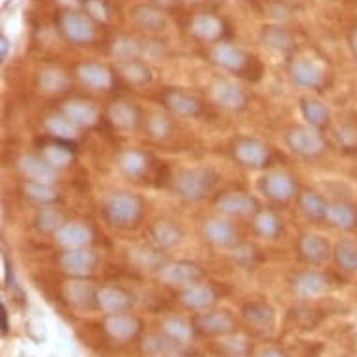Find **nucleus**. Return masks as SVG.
I'll return each mask as SVG.
<instances>
[{
    "mask_svg": "<svg viewBox=\"0 0 357 357\" xmlns=\"http://www.w3.org/2000/svg\"><path fill=\"white\" fill-rule=\"evenodd\" d=\"M211 98L217 105L229 111H243L249 103V94L241 84L229 79H219L211 86Z\"/></svg>",
    "mask_w": 357,
    "mask_h": 357,
    "instance_id": "nucleus-9",
    "label": "nucleus"
},
{
    "mask_svg": "<svg viewBox=\"0 0 357 357\" xmlns=\"http://www.w3.org/2000/svg\"><path fill=\"white\" fill-rule=\"evenodd\" d=\"M129 260L131 264H135L142 270H155L159 271V268L163 266V252H161V247L158 245H135L129 249Z\"/></svg>",
    "mask_w": 357,
    "mask_h": 357,
    "instance_id": "nucleus-35",
    "label": "nucleus"
},
{
    "mask_svg": "<svg viewBox=\"0 0 357 357\" xmlns=\"http://www.w3.org/2000/svg\"><path fill=\"white\" fill-rule=\"evenodd\" d=\"M111 54L116 59V62H123V60L139 59L142 54V41L131 38V36H116L111 41Z\"/></svg>",
    "mask_w": 357,
    "mask_h": 357,
    "instance_id": "nucleus-39",
    "label": "nucleus"
},
{
    "mask_svg": "<svg viewBox=\"0 0 357 357\" xmlns=\"http://www.w3.org/2000/svg\"><path fill=\"white\" fill-rule=\"evenodd\" d=\"M118 167L128 176H142L148 169V155L141 150L128 148L118 155Z\"/></svg>",
    "mask_w": 357,
    "mask_h": 357,
    "instance_id": "nucleus-41",
    "label": "nucleus"
},
{
    "mask_svg": "<svg viewBox=\"0 0 357 357\" xmlns=\"http://www.w3.org/2000/svg\"><path fill=\"white\" fill-rule=\"evenodd\" d=\"M288 75L298 86L314 90L322 86L326 81V68L318 59L301 54L288 64Z\"/></svg>",
    "mask_w": 357,
    "mask_h": 357,
    "instance_id": "nucleus-5",
    "label": "nucleus"
},
{
    "mask_svg": "<svg viewBox=\"0 0 357 357\" xmlns=\"http://www.w3.org/2000/svg\"><path fill=\"white\" fill-rule=\"evenodd\" d=\"M258 357H287V354L281 350H275V348H270V350H264Z\"/></svg>",
    "mask_w": 357,
    "mask_h": 357,
    "instance_id": "nucleus-59",
    "label": "nucleus"
},
{
    "mask_svg": "<svg viewBox=\"0 0 357 357\" xmlns=\"http://www.w3.org/2000/svg\"><path fill=\"white\" fill-rule=\"evenodd\" d=\"M129 17L133 19L137 26H141L146 32H161L167 29V15L158 6L148 4V2H139L135 6H131Z\"/></svg>",
    "mask_w": 357,
    "mask_h": 357,
    "instance_id": "nucleus-16",
    "label": "nucleus"
},
{
    "mask_svg": "<svg viewBox=\"0 0 357 357\" xmlns=\"http://www.w3.org/2000/svg\"><path fill=\"white\" fill-rule=\"evenodd\" d=\"M19 169L23 172L29 180H34V182H45L53 183L56 180V174L59 170L51 167V165L41 158V155H36V153H26V155H21L19 158Z\"/></svg>",
    "mask_w": 357,
    "mask_h": 357,
    "instance_id": "nucleus-19",
    "label": "nucleus"
},
{
    "mask_svg": "<svg viewBox=\"0 0 357 357\" xmlns=\"http://www.w3.org/2000/svg\"><path fill=\"white\" fill-rule=\"evenodd\" d=\"M335 264L346 273H357V241L340 240L333 249Z\"/></svg>",
    "mask_w": 357,
    "mask_h": 357,
    "instance_id": "nucleus-40",
    "label": "nucleus"
},
{
    "mask_svg": "<svg viewBox=\"0 0 357 357\" xmlns=\"http://www.w3.org/2000/svg\"><path fill=\"white\" fill-rule=\"evenodd\" d=\"M195 328L208 335H227L234 329V318L222 310H210L195 317Z\"/></svg>",
    "mask_w": 357,
    "mask_h": 357,
    "instance_id": "nucleus-22",
    "label": "nucleus"
},
{
    "mask_svg": "<svg viewBox=\"0 0 357 357\" xmlns=\"http://www.w3.org/2000/svg\"><path fill=\"white\" fill-rule=\"evenodd\" d=\"M189 32L202 41H217L225 32V23L213 13H197L189 21Z\"/></svg>",
    "mask_w": 357,
    "mask_h": 357,
    "instance_id": "nucleus-20",
    "label": "nucleus"
},
{
    "mask_svg": "<svg viewBox=\"0 0 357 357\" xmlns=\"http://www.w3.org/2000/svg\"><path fill=\"white\" fill-rule=\"evenodd\" d=\"M284 2H288V4H292V2H296V0H284Z\"/></svg>",
    "mask_w": 357,
    "mask_h": 357,
    "instance_id": "nucleus-63",
    "label": "nucleus"
},
{
    "mask_svg": "<svg viewBox=\"0 0 357 357\" xmlns=\"http://www.w3.org/2000/svg\"><path fill=\"white\" fill-rule=\"evenodd\" d=\"M202 234H204V238L210 243L222 247L234 245L236 240H238V232H236L234 225L229 219L219 215L204 219V222H202Z\"/></svg>",
    "mask_w": 357,
    "mask_h": 357,
    "instance_id": "nucleus-15",
    "label": "nucleus"
},
{
    "mask_svg": "<svg viewBox=\"0 0 357 357\" xmlns=\"http://www.w3.org/2000/svg\"><path fill=\"white\" fill-rule=\"evenodd\" d=\"M232 155L243 167L260 169L270 159V146L255 137H238L232 144Z\"/></svg>",
    "mask_w": 357,
    "mask_h": 357,
    "instance_id": "nucleus-8",
    "label": "nucleus"
},
{
    "mask_svg": "<svg viewBox=\"0 0 357 357\" xmlns=\"http://www.w3.org/2000/svg\"><path fill=\"white\" fill-rule=\"evenodd\" d=\"M81 8L82 12L90 19H94L96 23H105L111 17V6L107 0H82Z\"/></svg>",
    "mask_w": 357,
    "mask_h": 357,
    "instance_id": "nucleus-49",
    "label": "nucleus"
},
{
    "mask_svg": "<svg viewBox=\"0 0 357 357\" xmlns=\"http://www.w3.org/2000/svg\"><path fill=\"white\" fill-rule=\"evenodd\" d=\"M116 70L120 71V75L126 79L131 84H137V86H142V84H148L152 82V70L148 68V64L141 59H131L123 60V62H118Z\"/></svg>",
    "mask_w": 357,
    "mask_h": 357,
    "instance_id": "nucleus-36",
    "label": "nucleus"
},
{
    "mask_svg": "<svg viewBox=\"0 0 357 357\" xmlns=\"http://www.w3.org/2000/svg\"><path fill=\"white\" fill-rule=\"evenodd\" d=\"M217 174L208 167H193V169H183L174 176L172 185L178 197L189 202H199L211 193L215 188Z\"/></svg>",
    "mask_w": 357,
    "mask_h": 357,
    "instance_id": "nucleus-1",
    "label": "nucleus"
},
{
    "mask_svg": "<svg viewBox=\"0 0 357 357\" xmlns=\"http://www.w3.org/2000/svg\"><path fill=\"white\" fill-rule=\"evenodd\" d=\"M298 206L303 215H307L309 219H314V221H326V213H328L329 202L328 199L324 197L322 193L318 191H301L298 195Z\"/></svg>",
    "mask_w": 357,
    "mask_h": 357,
    "instance_id": "nucleus-31",
    "label": "nucleus"
},
{
    "mask_svg": "<svg viewBox=\"0 0 357 357\" xmlns=\"http://www.w3.org/2000/svg\"><path fill=\"white\" fill-rule=\"evenodd\" d=\"M210 60L222 70L232 71V73H247L251 68L252 59L234 43H215L210 49Z\"/></svg>",
    "mask_w": 357,
    "mask_h": 357,
    "instance_id": "nucleus-7",
    "label": "nucleus"
},
{
    "mask_svg": "<svg viewBox=\"0 0 357 357\" xmlns=\"http://www.w3.org/2000/svg\"><path fill=\"white\" fill-rule=\"evenodd\" d=\"M56 262L62 270L71 273V275L82 277L94 270L96 264H98V257L88 247H77V249H64V252H60L59 258H56Z\"/></svg>",
    "mask_w": 357,
    "mask_h": 357,
    "instance_id": "nucleus-10",
    "label": "nucleus"
},
{
    "mask_svg": "<svg viewBox=\"0 0 357 357\" xmlns=\"http://www.w3.org/2000/svg\"><path fill=\"white\" fill-rule=\"evenodd\" d=\"M0 318H2V333H8V310L6 305L0 303Z\"/></svg>",
    "mask_w": 357,
    "mask_h": 357,
    "instance_id": "nucleus-58",
    "label": "nucleus"
},
{
    "mask_svg": "<svg viewBox=\"0 0 357 357\" xmlns=\"http://www.w3.org/2000/svg\"><path fill=\"white\" fill-rule=\"evenodd\" d=\"M258 191L266 199L275 200V202H287V200L296 197L298 183L294 180V176L287 170H270L260 178Z\"/></svg>",
    "mask_w": 357,
    "mask_h": 357,
    "instance_id": "nucleus-6",
    "label": "nucleus"
},
{
    "mask_svg": "<svg viewBox=\"0 0 357 357\" xmlns=\"http://www.w3.org/2000/svg\"><path fill=\"white\" fill-rule=\"evenodd\" d=\"M165 51H167V47H165V43H161V41H142V54H146L150 59H161L165 54Z\"/></svg>",
    "mask_w": 357,
    "mask_h": 357,
    "instance_id": "nucleus-52",
    "label": "nucleus"
},
{
    "mask_svg": "<svg viewBox=\"0 0 357 357\" xmlns=\"http://www.w3.org/2000/svg\"><path fill=\"white\" fill-rule=\"evenodd\" d=\"M148 238L153 245L161 247V249H170V247H176L182 241L183 232L176 222L161 219V221L152 222L148 227Z\"/></svg>",
    "mask_w": 357,
    "mask_h": 357,
    "instance_id": "nucleus-24",
    "label": "nucleus"
},
{
    "mask_svg": "<svg viewBox=\"0 0 357 357\" xmlns=\"http://www.w3.org/2000/svg\"><path fill=\"white\" fill-rule=\"evenodd\" d=\"M268 12H270L271 17L277 19V21H284V19H288L292 15V10H290L288 2H284V0L270 4V6H268Z\"/></svg>",
    "mask_w": 357,
    "mask_h": 357,
    "instance_id": "nucleus-53",
    "label": "nucleus"
},
{
    "mask_svg": "<svg viewBox=\"0 0 357 357\" xmlns=\"http://www.w3.org/2000/svg\"><path fill=\"white\" fill-rule=\"evenodd\" d=\"M8 47H10V41H8L6 36H2V59H6Z\"/></svg>",
    "mask_w": 357,
    "mask_h": 357,
    "instance_id": "nucleus-60",
    "label": "nucleus"
},
{
    "mask_svg": "<svg viewBox=\"0 0 357 357\" xmlns=\"http://www.w3.org/2000/svg\"><path fill=\"white\" fill-rule=\"evenodd\" d=\"M257 257V249L249 243H234L232 245V258L240 264H251Z\"/></svg>",
    "mask_w": 357,
    "mask_h": 357,
    "instance_id": "nucleus-50",
    "label": "nucleus"
},
{
    "mask_svg": "<svg viewBox=\"0 0 357 357\" xmlns=\"http://www.w3.org/2000/svg\"><path fill=\"white\" fill-rule=\"evenodd\" d=\"M178 2H183V4H193V2H199V0H178Z\"/></svg>",
    "mask_w": 357,
    "mask_h": 357,
    "instance_id": "nucleus-62",
    "label": "nucleus"
},
{
    "mask_svg": "<svg viewBox=\"0 0 357 357\" xmlns=\"http://www.w3.org/2000/svg\"><path fill=\"white\" fill-rule=\"evenodd\" d=\"M23 193L29 199L41 202V204H53L54 200H59V191L45 182H34V180H26L23 185Z\"/></svg>",
    "mask_w": 357,
    "mask_h": 357,
    "instance_id": "nucleus-44",
    "label": "nucleus"
},
{
    "mask_svg": "<svg viewBox=\"0 0 357 357\" xmlns=\"http://www.w3.org/2000/svg\"><path fill=\"white\" fill-rule=\"evenodd\" d=\"M335 135H337V141H339L342 146L350 148L354 146V144H357V129L354 128V126H348V123L340 126Z\"/></svg>",
    "mask_w": 357,
    "mask_h": 357,
    "instance_id": "nucleus-51",
    "label": "nucleus"
},
{
    "mask_svg": "<svg viewBox=\"0 0 357 357\" xmlns=\"http://www.w3.org/2000/svg\"><path fill=\"white\" fill-rule=\"evenodd\" d=\"M62 112H64L70 120H73L79 128L94 126L96 120H98V109H96L90 101L79 100V98H73V100L66 101L64 105H62Z\"/></svg>",
    "mask_w": 357,
    "mask_h": 357,
    "instance_id": "nucleus-33",
    "label": "nucleus"
},
{
    "mask_svg": "<svg viewBox=\"0 0 357 357\" xmlns=\"http://www.w3.org/2000/svg\"><path fill=\"white\" fill-rule=\"evenodd\" d=\"M159 277L169 284H193L200 279L202 271L195 262L189 260H174V262H165L159 268Z\"/></svg>",
    "mask_w": 357,
    "mask_h": 357,
    "instance_id": "nucleus-13",
    "label": "nucleus"
},
{
    "mask_svg": "<svg viewBox=\"0 0 357 357\" xmlns=\"http://www.w3.org/2000/svg\"><path fill=\"white\" fill-rule=\"evenodd\" d=\"M296 249H298L299 258L309 264L326 262L329 255H331V247H329L328 238H324L322 234H314V232L301 236L298 240Z\"/></svg>",
    "mask_w": 357,
    "mask_h": 357,
    "instance_id": "nucleus-14",
    "label": "nucleus"
},
{
    "mask_svg": "<svg viewBox=\"0 0 357 357\" xmlns=\"http://www.w3.org/2000/svg\"><path fill=\"white\" fill-rule=\"evenodd\" d=\"M163 103L172 114L180 118H195L200 114L199 100L182 90H167L163 94Z\"/></svg>",
    "mask_w": 357,
    "mask_h": 357,
    "instance_id": "nucleus-23",
    "label": "nucleus"
},
{
    "mask_svg": "<svg viewBox=\"0 0 357 357\" xmlns=\"http://www.w3.org/2000/svg\"><path fill=\"white\" fill-rule=\"evenodd\" d=\"M328 277L317 270L299 271L292 277V290L299 298H314L326 292L328 288Z\"/></svg>",
    "mask_w": 357,
    "mask_h": 357,
    "instance_id": "nucleus-18",
    "label": "nucleus"
},
{
    "mask_svg": "<svg viewBox=\"0 0 357 357\" xmlns=\"http://www.w3.org/2000/svg\"><path fill=\"white\" fill-rule=\"evenodd\" d=\"M299 112L310 128L324 129L329 123L328 105L317 98H301L299 100Z\"/></svg>",
    "mask_w": 357,
    "mask_h": 357,
    "instance_id": "nucleus-32",
    "label": "nucleus"
},
{
    "mask_svg": "<svg viewBox=\"0 0 357 357\" xmlns=\"http://www.w3.org/2000/svg\"><path fill=\"white\" fill-rule=\"evenodd\" d=\"M56 2L62 6V10H73L82 4V0H56Z\"/></svg>",
    "mask_w": 357,
    "mask_h": 357,
    "instance_id": "nucleus-57",
    "label": "nucleus"
},
{
    "mask_svg": "<svg viewBox=\"0 0 357 357\" xmlns=\"http://www.w3.org/2000/svg\"><path fill=\"white\" fill-rule=\"evenodd\" d=\"M62 292H64V298L77 309L90 310L98 307V290L82 277L66 281Z\"/></svg>",
    "mask_w": 357,
    "mask_h": 357,
    "instance_id": "nucleus-12",
    "label": "nucleus"
},
{
    "mask_svg": "<svg viewBox=\"0 0 357 357\" xmlns=\"http://www.w3.org/2000/svg\"><path fill=\"white\" fill-rule=\"evenodd\" d=\"M109 118L120 129L137 128V123L141 120L137 107L133 103H129V101H114V103H111V107H109Z\"/></svg>",
    "mask_w": 357,
    "mask_h": 357,
    "instance_id": "nucleus-37",
    "label": "nucleus"
},
{
    "mask_svg": "<svg viewBox=\"0 0 357 357\" xmlns=\"http://www.w3.org/2000/svg\"><path fill=\"white\" fill-rule=\"evenodd\" d=\"M225 348H229L234 354H241V351H245V342L238 337H232V339L225 340Z\"/></svg>",
    "mask_w": 357,
    "mask_h": 357,
    "instance_id": "nucleus-55",
    "label": "nucleus"
},
{
    "mask_svg": "<svg viewBox=\"0 0 357 357\" xmlns=\"http://www.w3.org/2000/svg\"><path fill=\"white\" fill-rule=\"evenodd\" d=\"M176 340L172 337H169L167 333H152L148 335L146 339L142 340V351L148 354V356H161L174 350Z\"/></svg>",
    "mask_w": 357,
    "mask_h": 357,
    "instance_id": "nucleus-46",
    "label": "nucleus"
},
{
    "mask_svg": "<svg viewBox=\"0 0 357 357\" xmlns=\"http://www.w3.org/2000/svg\"><path fill=\"white\" fill-rule=\"evenodd\" d=\"M217 211H221L222 215H249L257 213L258 200L243 191H227L221 193L213 200Z\"/></svg>",
    "mask_w": 357,
    "mask_h": 357,
    "instance_id": "nucleus-11",
    "label": "nucleus"
},
{
    "mask_svg": "<svg viewBox=\"0 0 357 357\" xmlns=\"http://www.w3.org/2000/svg\"><path fill=\"white\" fill-rule=\"evenodd\" d=\"M326 221L335 229L351 230L357 225V208L346 200H335L329 202Z\"/></svg>",
    "mask_w": 357,
    "mask_h": 357,
    "instance_id": "nucleus-29",
    "label": "nucleus"
},
{
    "mask_svg": "<svg viewBox=\"0 0 357 357\" xmlns=\"http://www.w3.org/2000/svg\"><path fill=\"white\" fill-rule=\"evenodd\" d=\"M38 82L40 86L49 92V94H54V92H62L66 86H68V75L64 71L59 70V68H43L40 71V77H38Z\"/></svg>",
    "mask_w": 357,
    "mask_h": 357,
    "instance_id": "nucleus-45",
    "label": "nucleus"
},
{
    "mask_svg": "<svg viewBox=\"0 0 357 357\" xmlns=\"http://www.w3.org/2000/svg\"><path fill=\"white\" fill-rule=\"evenodd\" d=\"M215 290L210 287V284H204V282H193V284H188L183 288L182 294H180V301H182L185 307L195 310L208 309L211 305L215 303Z\"/></svg>",
    "mask_w": 357,
    "mask_h": 357,
    "instance_id": "nucleus-25",
    "label": "nucleus"
},
{
    "mask_svg": "<svg viewBox=\"0 0 357 357\" xmlns=\"http://www.w3.org/2000/svg\"><path fill=\"white\" fill-rule=\"evenodd\" d=\"M260 41L264 47L277 51V53H287L294 47V34L281 24H266L260 30Z\"/></svg>",
    "mask_w": 357,
    "mask_h": 357,
    "instance_id": "nucleus-28",
    "label": "nucleus"
},
{
    "mask_svg": "<svg viewBox=\"0 0 357 357\" xmlns=\"http://www.w3.org/2000/svg\"><path fill=\"white\" fill-rule=\"evenodd\" d=\"M133 303V296L118 287H103L98 290V307L109 314H116L129 309Z\"/></svg>",
    "mask_w": 357,
    "mask_h": 357,
    "instance_id": "nucleus-26",
    "label": "nucleus"
},
{
    "mask_svg": "<svg viewBox=\"0 0 357 357\" xmlns=\"http://www.w3.org/2000/svg\"><path fill=\"white\" fill-rule=\"evenodd\" d=\"M75 142L70 141V139H56L53 137V141L49 142L47 146L41 148V158L45 159L51 167L59 170L62 167L70 163L73 153H75Z\"/></svg>",
    "mask_w": 357,
    "mask_h": 357,
    "instance_id": "nucleus-27",
    "label": "nucleus"
},
{
    "mask_svg": "<svg viewBox=\"0 0 357 357\" xmlns=\"http://www.w3.org/2000/svg\"><path fill=\"white\" fill-rule=\"evenodd\" d=\"M45 129H47L51 137H56V139H73V137L79 133V126H77L73 120L66 116L64 112H60V114H51V116L45 118V122H43Z\"/></svg>",
    "mask_w": 357,
    "mask_h": 357,
    "instance_id": "nucleus-42",
    "label": "nucleus"
},
{
    "mask_svg": "<svg viewBox=\"0 0 357 357\" xmlns=\"http://www.w3.org/2000/svg\"><path fill=\"white\" fill-rule=\"evenodd\" d=\"M284 141H287V146L301 158H317V155H322L326 150V141L320 129L310 128V126H294L287 131Z\"/></svg>",
    "mask_w": 357,
    "mask_h": 357,
    "instance_id": "nucleus-4",
    "label": "nucleus"
},
{
    "mask_svg": "<svg viewBox=\"0 0 357 357\" xmlns=\"http://www.w3.org/2000/svg\"><path fill=\"white\" fill-rule=\"evenodd\" d=\"M64 222V215L54 208H43L34 217L36 229L40 230L41 234H56Z\"/></svg>",
    "mask_w": 357,
    "mask_h": 357,
    "instance_id": "nucleus-43",
    "label": "nucleus"
},
{
    "mask_svg": "<svg viewBox=\"0 0 357 357\" xmlns=\"http://www.w3.org/2000/svg\"><path fill=\"white\" fill-rule=\"evenodd\" d=\"M255 232L262 236L266 240H275L282 232V222L275 211L271 210H258L255 213V221H252Z\"/></svg>",
    "mask_w": 357,
    "mask_h": 357,
    "instance_id": "nucleus-38",
    "label": "nucleus"
},
{
    "mask_svg": "<svg viewBox=\"0 0 357 357\" xmlns=\"http://www.w3.org/2000/svg\"><path fill=\"white\" fill-rule=\"evenodd\" d=\"M163 329L165 333L172 337L176 342H185V340L191 339V335H193V328H191V324L182 320V318H167L163 322Z\"/></svg>",
    "mask_w": 357,
    "mask_h": 357,
    "instance_id": "nucleus-47",
    "label": "nucleus"
},
{
    "mask_svg": "<svg viewBox=\"0 0 357 357\" xmlns=\"http://www.w3.org/2000/svg\"><path fill=\"white\" fill-rule=\"evenodd\" d=\"M103 215L107 222L118 229L135 227L142 217V200L133 193H112L103 204Z\"/></svg>",
    "mask_w": 357,
    "mask_h": 357,
    "instance_id": "nucleus-2",
    "label": "nucleus"
},
{
    "mask_svg": "<svg viewBox=\"0 0 357 357\" xmlns=\"http://www.w3.org/2000/svg\"><path fill=\"white\" fill-rule=\"evenodd\" d=\"M163 357H188V356H185V354H182V351L172 350V351H169V354H165Z\"/></svg>",
    "mask_w": 357,
    "mask_h": 357,
    "instance_id": "nucleus-61",
    "label": "nucleus"
},
{
    "mask_svg": "<svg viewBox=\"0 0 357 357\" xmlns=\"http://www.w3.org/2000/svg\"><path fill=\"white\" fill-rule=\"evenodd\" d=\"M75 75L79 77V81H82L90 88L107 90L112 86V71L100 62L84 60L81 64H77Z\"/></svg>",
    "mask_w": 357,
    "mask_h": 357,
    "instance_id": "nucleus-17",
    "label": "nucleus"
},
{
    "mask_svg": "<svg viewBox=\"0 0 357 357\" xmlns=\"http://www.w3.org/2000/svg\"><path fill=\"white\" fill-rule=\"evenodd\" d=\"M348 45H350L351 49V54L357 59V26H354L350 36H348Z\"/></svg>",
    "mask_w": 357,
    "mask_h": 357,
    "instance_id": "nucleus-56",
    "label": "nucleus"
},
{
    "mask_svg": "<svg viewBox=\"0 0 357 357\" xmlns=\"http://www.w3.org/2000/svg\"><path fill=\"white\" fill-rule=\"evenodd\" d=\"M241 314L251 326H255L257 329H262V331H268V329L273 328V322H275V312H273L270 305L264 303V301L245 303L243 309H241Z\"/></svg>",
    "mask_w": 357,
    "mask_h": 357,
    "instance_id": "nucleus-34",
    "label": "nucleus"
},
{
    "mask_svg": "<svg viewBox=\"0 0 357 357\" xmlns=\"http://www.w3.org/2000/svg\"><path fill=\"white\" fill-rule=\"evenodd\" d=\"M56 26L66 40L75 45H86L96 38V21L81 10H60L56 15Z\"/></svg>",
    "mask_w": 357,
    "mask_h": 357,
    "instance_id": "nucleus-3",
    "label": "nucleus"
},
{
    "mask_svg": "<svg viewBox=\"0 0 357 357\" xmlns=\"http://www.w3.org/2000/svg\"><path fill=\"white\" fill-rule=\"evenodd\" d=\"M2 262H4V275H6L8 287H15V279H13V268L10 264V258H8L6 247H4V255H2Z\"/></svg>",
    "mask_w": 357,
    "mask_h": 357,
    "instance_id": "nucleus-54",
    "label": "nucleus"
},
{
    "mask_svg": "<svg viewBox=\"0 0 357 357\" xmlns=\"http://www.w3.org/2000/svg\"><path fill=\"white\" fill-rule=\"evenodd\" d=\"M54 240L62 249H77L86 247L92 241V230L84 222H64L60 230L54 234Z\"/></svg>",
    "mask_w": 357,
    "mask_h": 357,
    "instance_id": "nucleus-21",
    "label": "nucleus"
},
{
    "mask_svg": "<svg viewBox=\"0 0 357 357\" xmlns=\"http://www.w3.org/2000/svg\"><path fill=\"white\" fill-rule=\"evenodd\" d=\"M105 329L107 333L112 335L114 339L128 340L133 339L141 331V322L131 314L116 312V314H109L105 318Z\"/></svg>",
    "mask_w": 357,
    "mask_h": 357,
    "instance_id": "nucleus-30",
    "label": "nucleus"
},
{
    "mask_svg": "<svg viewBox=\"0 0 357 357\" xmlns=\"http://www.w3.org/2000/svg\"><path fill=\"white\" fill-rule=\"evenodd\" d=\"M146 129L152 139L161 141V139H167V137L170 135V131H172V123H170L169 118L165 116V114H161V112H152L150 118H148Z\"/></svg>",
    "mask_w": 357,
    "mask_h": 357,
    "instance_id": "nucleus-48",
    "label": "nucleus"
}]
</instances>
